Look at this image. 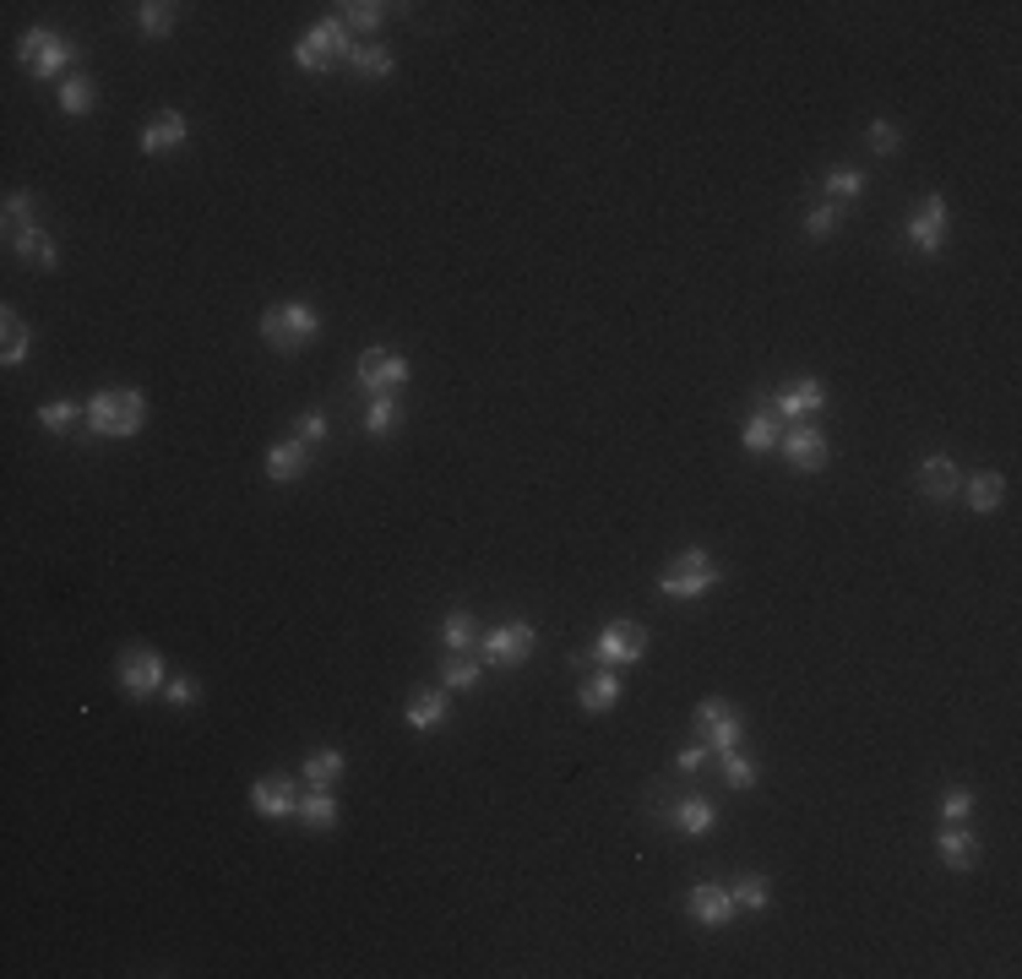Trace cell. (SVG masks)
Here are the masks:
<instances>
[{"instance_id": "3957f363", "label": "cell", "mask_w": 1022, "mask_h": 979, "mask_svg": "<svg viewBox=\"0 0 1022 979\" xmlns=\"http://www.w3.org/2000/svg\"><path fill=\"white\" fill-rule=\"evenodd\" d=\"M724 583V566L708 550H680L664 572H658V594L664 599H702Z\"/></svg>"}, {"instance_id": "8992f818", "label": "cell", "mask_w": 1022, "mask_h": 979, "mask_svg": "<svg viewBox=\"0 0 1022 979\" xmlns=\"http://www.w3.org/2000/svg\"><path fill=\"white\" fill-rule=\"evenodd\" d=\"M946 234H952V207H946V196H925V201L903 218V240H908L919 256H941V251H946Z\"/></svg>"}, {"instance_id": "bcb514c9", "label": "cell", "mask_w": 1022, "mask_h": 979, "mask_svg": "<svg viewBox=\"0 0 1022 979\" xmlns=\"http://www.w3.org/2000/svg\"><path fill=\"white\" fill-rule=\"evenodd\" d=\"M702 762H708V740H702V735L686 740V746L675 751V768H680V773H702Z\"/></svg>"}, {"instance_id": "9c48e42d", "label": "cell", "mask_w": 1022, "mask_h": 979, "mask_svg": "<svg viewBox=\"0 0 1022 979\" xmlns=\"http://www.w3.org/2000/svg\"><path fill=\"white\" fill-rule=\"evenodd\" d=\"M16 55H22V66L33 71V77H60L66 66H71V38L66 33H55V27H27L22 33V44H16Z\"/></svg>"}, {"instance_id": "f546056e", "label": "cell", "mask_w": 1022, "mask_h": 979, "mask_svg": "<svg viewBox=\"0 0 1022 979\" xmlns=\"http://www.w3.org/2000/svg\"><path fill=\"white\" fill-rule=\"evenodd\" d=\"M77 419H82V403H77V398H49V403H38V430H44V436H66Z\"/></svg>"}, {"instance_id": "836d02e7", "label": "cell", "mask_w": 1022, "mask_h": 979, "mask_svg": "<svg viewBox=\"0 0 1022 979\" xmlns=\"http://www.w3.org/2000/svg\"><path fill=\"white\" fill-rule=\"evenodd\" d=\"M440 643H446V653H473L479 648V626H473V615H468V610H451V615L440 621Z\"/></svg>"}, {"instance_id": "44dd1931", "label": "cell", "mask_w": 1022, "mask_h": 979, "mask_svg": "<svg viewBox=\"0 0 1022 979\" xmlns=\"http://www.w3.org/2000/svg\"><path fill=\"white\" fill-rule=\"evenodd\" d=\"M957 495H963V500H968L979 517H990V511L1007 500V480H1001L996 469H979V474H968V480H963V490H957Z\"/></svg>"}, {"instance_id": "4316f807", "label": "cell", "mask_w": 1022, "mask_h": 979, "mask_svg": "<svg viewBox=\"0 0 1022 979\" xmlns=\"http://www.w3.org/2000/svg\"><path fill=\"white\" fill-rule=\"evenodd\" d=\"M348 66H354V77H392L398 71V55L387 49V44H354V55H348Z\"/></svg>"}, {"instance_id": "7a4b0ae2", "label": "cell", "mask_w": 1022, "mask_h": 979, "mask_svg": "<svg viewBox=\"0 0 1022 979\" xmlns=\"http://www.w3.org/2000/svg\"><path fill=\"white\" fill-rule=\"evenodd\" d=\"M315 337H321V316H315V306H305V300H284V306L262 311V343H267L273 354H299V348H310Z\"/></svg>"}, {"instance_id": "1f68e13d", "label": "cell", "mask_w": 1022, "mask_h": 979, "mask_svg": "<svg viewBox=\"0 0 1022 979\" xmlns=\"http://www.w3.org/2000/svg\"><path fill=\"white\" fill-rule=\"evenodd\" d=\"M479 680H484V664H473V653H446V664H440L446 691H473Z\"/></svg>"}, {"instance_id": "74e56055", "label": "cell", "mask_w": 1022, "mask_h": 979, "mask_svg": "<svg viewBox=\"0 0 1022 979\" xmlns=\"http://www.w3.org/2000/svg\"><path fill=\"white\" fill-rule=\"evenodd\" d=\"M0 218H5V234H27V229H38V201L22 196V191H11L5 207H0Z\"/></svg>"}, {"instance_id": "7402d4cb", "label": "cell", "mask_w": 1022, "mask_h": 979, "mask_svg": "<svg viewBox=\"0 0 1022 979\" xmlns=\"http://www.w3.org/2000/svg\"><path fill=\"white\" fill-rule=\"evenodd\" d=\"M403 718H409L414 729H425V735H430V729H440V724L451 718V702H446V691H425V686H420V691L409 696Z\"/></svg>"}, {"instance_id": "e575fe53", "label": "cell", "mask_w": 1022, "mask_h": 979, "mask_svg": "<svg viewBox=\"0 0 1022 979\" xmlns=\"http://www.w3.org/2000/svg\"><path fill=\"white\" fill-rule=\"evenodd\" d=\"M337 16H343V27L376 33V27L392 16V5H381V0H348V5H337Z\"/></svg>"}, {"instance_id": "2e32d148", "label": "cell", "mask_w": 1022, "mask_h": 979, "mask_svg": "<svg viewBox=\"0 0 1022 979\" xmlns=\"http://www.w3.org/2000/svg\"><path fill=\"white\" fill-rule=\"evenodd\" d=\"M185 137H191V120H185L180 110H158L142 126V142H137V148H142L147 159H163V153H180Z\"/></svg>"}, {"instance_id": "8fae6325", "label": "cell", "mask_w": 1022, "mask_h": 979, "mask_svg": "<svg viewBox=\"0 0 1022 979\" xmlns=\"http://www.w3.org/2000/svg\"><path fill=\"white\" fill-rule=\"evenodd\" d=\"M697 735L708 740V751H739L745 746V718L724 696H702L697 702Z\"/></svg>"}, {"instance_id": "ba28073f", "label": "cell", "mask_w": 1022, "mask_h": 979, "mask_svg": "<svg viewBox=\"0 0 1022 979\" xmlns=\"http://www.w3.org/2000/svg\"><path fill=\"white\" fill-rule=\"evenodd\" d=\"M533 648H539L533 621H506V626H495V632H484V637H479L484 664H495V669H523V664L533 658Z\"/></svg>"}, {"instance_id": "ffe728a7", "label": "cell", "mask_w": 1022, "mask_h": 979, "mask_svg": "<svg viewBox=\"0 0 1022 979\" xmlns=\"http://www.w3.org/2000/svg\"><path fill=\"white\" fill-rule=\"evenodd\" d=\"M343 768H348V757H343V751H332V746H321V751H310V757H305L299 784H305V790H337Z\"/></svg>"}, {"instance_id": "4fadbf2b", "label": "cell", "mask_w": 1022, "mask_h": 979, "mask_svg": "<svg viewBox=\"0 0 1022 979\" xmlns=\"http://www.w3.org/2000/svg\"><path fill=\"white\" fill-rule=\"evenodd\" d=\"M822 408H827V381H816V376H800V381H789V387L772 392V414H778V419L805 425V419H816Z\"/></svg>"}, {"instance_id": "7bdbcfd3", "label": "cell", "mask_w": 1022, "mask_h": 979, "mask_svg": "<svg viewBox=\"0 0 1022 979\" xmlns=\"http://www.w3.org/2000/svg\"><path fill=\"white\" fill-rule=\"evenodd\" d=\"M865 142H871V153H881V159H892V153L903 148V126H892V120H871Z\"/></svg>"}, {"instance_id": "7c38bea8", "label": "cell", "mask_w": 1022, "mask_h": 979, "mask_svg": "<svg viewBox=\"0 0 1022 979\" xmlns=\"http://www.w3.org/2000/svg\"><path fill=\"white\" fill-rule=\"evenodd\" d=\"M642 653H647V632H642V626L609 621V626L598 632V643H593V664H598V669H620V664H642Z\"/></svg>"}, {"instance_id": "cb8c5ba5", "label": "cell", "mask_w": 1022, "mask_h": 979, "mask_svg": "<svg viewBox=\"0 0 1022 979\" xmlns=\"http://www.w3.org/2000/svg\"><path fill=\"white\" fill-rule=\"evenodd\" d=\"M577 702H583V713H609V707L620 702V675H615V669L587 675L583 691H577Z\"/></svg>"}, {"instance_id": "277c9868", "label": "cell", "mask_w": 1022, "mask_h": 979, "mask_svg": "<svg viewBox=\"0 0 1022 979\" xmlns=\"http://www.w3.org/2000/svg\"><path fill=\"white\" fill-rule=\"evenodd\" d=\"M115 686H120V696H131V702H152V696L169 686V664H163V653L147 648V643L120 648V658H115Z\"/></svg>"}, {"instance_id": "d4e9b609", "label": "cell", "mask_w": 1022, "mask_h": 979, "mask_svg": "<svg viewBox=\"0 0 1022 979\" xmlns=\"http://www.w3.org/2000/svg\"><path fill=\"white\" fill-rule=\"evenodd\" d=\"M778 436H783L778 414H772V408H756V414L745 419V436H739V441H745V452H750V458H761V452H772V447H778Z\"/></svg>"}, {"instance_id": "f6af8a7d", "label": "cell", "mask_w": 1022, "mask_h": 979, "mask_svg": "<svg viewBox=\"0 0 1022 979\" xmlns=\"http://www.w3.org/2000/svg\"><path fill=\"white\" fill-rule=\"evenodd\" d=\"M294 436H299L305 447H321V441L332 436V425H326V414H321V408H310V414H299V425H294Z\"/></svg>"}, {"instance_id": "ac0fdd59", "label": "cell", "mask_w": 1022, "mask_h": 979, "mask_svg": "<svg viewBox=\"0 0 1022 979\" xmlns=\"http://www.w3.org/2000/svg\"><path fill=\"white\" fill-rule=\"evenodd\" d=\"M935 854H941L946 871H974V865H979V838H974L963 821H941V832H935Z\"/></svg>"}, {"instance_id": "4dcf8cb0", "label": "cell", "mask_w": 1022, "mask_h": 979, "mask_svg": "<svg viewBox=\"0 0 1022 979\" xmlns=\"http://www.w3.org/2000/svg\"><path fill=\"white\" fill-rule=\"evenodd\" d=\"M398 425H403V403H398V398H370V408H365V436L387 441V436H398Z\"/></svg>"}, {"instance_id": "ee69618b", "label": "cell", "mask_w": 1022, "mask_h": 979, "mask_svg": "<svg viewBox=\"0 0 1022 979\" xmlns=\"http://www.w3.org/2000/svg\"><path fill=\"white\" fill-rule=\"evenodd\" d=\"M968 816H974V790H963V784L941 790V821H968Z\"/></svg>"}, {"instance_id": "60d3db41", "label": "cell", "mask_w": 1022, "mask_h": 979, "mask_svg": "<svg viewBox=\"0 0 1022 979\" xmlns=\"http://www.w3.org/2000/svg\"><path fill=\"white\" fill-rule=\"evenodd\" d=\"M838 229H843V207H838V201H822V207L805 212V234H811V240H832Z\"/></svg>"}, {"instance_id": "ab89813d", "label": "cell", "mask_w": 1022, "mask_h": 979, "mask_svg": "<svg viewBox=\"0 0 1022 979\" xmlns=\"http://www.w3.org/2000/svg\"><path fill=\"white\" fill-rule=\"evenodd\" d=\"M719 757H724V784H730V790L750 795V790L761 784V768H756L745 751H719Z\"/></svg>"}, {"instance_id": "83f0119b", "label": "cell", "mask_w": 1022, "mask_h": 979, "mask_svg": "<svg viewBox=\"0 0 1022 979\" xmlns=\"http://www.w3.org/2000/svg\"><path fill=\"white\" fill-rule=\"evenodd\" d=\"M27 343H33V332H27V322L5 306V332H0V365L5 370H16L22 359H27Z\"/></svg>"}, {"instance_id": "52a82bcc", "label": "cell", "mask_w": 1022, "mask_h": 979, "mask_svg": "<svg viewBox=\"0 0 1022 979\" xmlns=\"http://www.w3.org/2000/svg\"><path fill=\"white\" fill-rule=\"evenodd\" d=\"M354 381L370 392V398H398V387L409 381V359H403V348H365L359 354V365H354Z\"/></svg>"}, {"instance_id": "6da1fadb", "label": "cell", "mask_w": 1022, "mask_h": 979, "mask_svg": "<svg viewBox=\"0 0 1022 979\" xmlns=\"http://www.w3.org/2000/svg\"><path fill=\"white\" fill-rule=\"evenodd\" d=\"M82 419L99 441H131L147 425V392L142 387H99L82 403Z\"/></svg>"}, {"instance_id": "30bf717a", "label": "cell", "mask_w": 1022, "mask_h": 979, "mask_svg": "<svg viewBox=\"0 0 1022 979\" xmlns=\"http://www.w3.org/2000/svg\"><path fill=\"white\" fill-rule=\"evenodd\" d=\"M778 452H783V463L794 469V474H822L827 463H832V441L805 419V425H789L783 436H778Z\"/></svg>"}, {"instance_id": "e0dca14e", "label": "cell", "mask_w": 1022, "mask_h": 979, "mask_svg": "<svg viewBox=\"0 0 1022 979\" xmlns=\"http://www.w3.org/2000/svg\"><path fill=\"white\" fill-rule=\"evenodd\" d=\"M305 474H310V447L299 436H284V441L267 447V480L273 485H299Z\"/></svg>"}, {"instance_id": "9a60e30c", "label": "cell", "mask_w": 1022, "mask_h": 979, "mask_svg": "<svg viewBox=\"0 0 1022 979\" xmlns=\"http://www.w3.org/2000/svg\"><path fill=\"white\" fill-rule=\"evenodd\" d=\"M686 909H691V920L702 925V931H724L734 914V898H730V887H719V882H697L691 887V898H686Z\"/></svg>"}, {"instance_id": "5b68a950", "label": "cell", "mask_w": 1022, "mask_h": 979, "mask_svg": "<svg viewBox=\"0 0 1022 979\" xmlns=\"http://www.w3.org/2000/svg\"><path fill=\"white\" fill-rule=\"evenodd\" d=\"M348 55H354V44H348L343 16H321V22H310L305 38L294 44V66H299V71H326V66H337V60H348Z\"/></svg>"}, {"instance_id": "f35d334b", "label": "cell", "mask_w": 1022, "mask_h": 979, "mask_svg": "<svg viewBox=\"0 0 1022 979\" xmlns=\"http://www.w3.org/2000/svg\"><path fill=\"white\" fill-rule=\"evenodd\" d=\"M174 11L180 5H169V0H142L137 5V27H142L147 38H169L174 33Z\"/></svg>"}, {"instance_id": "f1b7e54d", "label": "cell", "mask_w": 1022, "mask_h": 979, "mask_svg": "<svg viewBox=\"0 0 1022 979\" xmlns=\"http://www.w3.org/2000/svg\"><path fill=\"white\" fill-rule=\"evenodd\" d=\"M11 251H16V256H27V262H38L44 273H55V267H60V251H55V240H49L44 229H27V234H11Z\"/></svg>"}, {"instance_id": "d590c367", "label": "cell", "mask_w": 1022, "mask_h": 979, "mask_svg": "<svg viewBox=\"0 0 1022 979\" xmlns=\"http://www.w3.org/2000/svg\"><path fill=\"white\" fill-rule=\"evenodd\" d=\"M93 104H99V88H93V77H66L60 82V110L66 115H93Z\"/></svg>"}, {"instance_id": "b9f144b4", "label": "cell", "mask_w": 1022, "mask_h": 979, "mask_svg": "<svg viewBox=\"0 0 1022 979\" xmlns=\"http://www.w3.org/2000/svg\"><path fill=\"white\" fill-rule=\"evenodd\" d=\"M196 696H202V680H196V675H169V686H163V702H169V707H196Z\"/></svg>"}, {"instance_id": "484cf974", "label": "cell", "mask_w": 1022, "mask_h": 979, "mask_svg": "<svg viewBox=\"0 0 1022 979\" xmlns=\"http://www.w3.org/2000/svg\"><path fill=\"white\" fill-rule=\"evenodd\" d=\"M730 898H734V909H745V914H761V909H772V887H767V876H756V871L734 876V882H730Z\"/></svg>"}, {"instance_id": "8d00e7d4", "label": "cell", "mask_w": 1022, "mask_h": 979, "mask_svg": "<svg viewBox=\"0 0 1022 979\" xmlns=\"http://www.w3.org/2000/svg\"><path fill=\"white\" fill-rule=\"evenodd\" d=\"M822 185H827V196H832V201L843 207V201H860L871 180H865L860 169H849V163H838V169H827V180H822Z\"/></svg>"}, {"instance_id": "d6a6232c", "label": "cell", "mask_w": 1022, "mask_h": 979, "mask_svg": "<svg viewBox=\"0 0 1022 979\" xmlns=\"http://www.w3.org/2000/svg\"><path fill=\"white\" fill-rule=\"evenodd\" d=\"M713 821H719V811L702 801V795H686L680 806H675V827L686 832V838H702V832H713Z\"/></svg>"}, {"instance_id": "5bb4252c", "label": "cell", "mask_w": 1022, "mask_h": 979, "mask_svg": "<svg viewBox=\"0 0 1022 979\" xmlns=\"http://www.w3.org/2000/svg\"><path fill=\"white\" fill-rule=\"evenodd\" d=\"M299 795H305V784H294V773H262L251 784V811L267 816V821H284V816H294Z\"/></svg>"}, {"instance_id": "603a6c76", "label": "cell", "mask_w": 1022, "mask_h": 979, "mask_svg": "<svg viewBox=\"0 0 1022 979\" xmlns=\"http://www.w3.org/2000/svg\"><path fill=\"white\" fill-rule=\"evenodd\" d=\"M294 816H299V827H310V832H332V827H337V801H332V790H305L299 806H294Z\"/></svg>"}, {"instance_id": "d6986e66", "label": "cell", "mask_w": 1022, "mask_h": 979, "mask_svg": "<svg viewBox=\"0 0 1022 979\" xmlns=\"http://www.w3.org/2000/svg\"><path fill=\"white\" fill-rule=\"evenodd\" d=\"M957 490H963V474H957L952 458H925V463H919V495H925V500L941 506V500H952Z\"/></svg>"}]
</instances>
